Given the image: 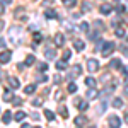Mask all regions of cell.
Returning <instances> with one entry per match:
<instances>
[{"instance_id": "cell-1", "label": "cell", "mask_w": 128, "mask_h": 128, "mask_svg": "<svg viewBox=\"0 0 128 128\" xmlns=\"http://www.w3.org/2000/svg\"><path fill=\"white\" fill-rule=\"evenodd\" d=\"M116 50L114 46V43H111V41H106V43H102V48H101V53H102V56H109L113 51Z\"/></svg>"}, {"instance_id": "cell-2", "label": "cell", "mask_w": 128, "mask_h": 128, "mask_svg": "<svg viewBox=\"0 0 128 128\" xmlns=\"http://www.w3.org/2000/svg\"><path fill=\"white\" fill-rule=\"evenodd\" d=\"M87 68H89V72H98L99 70V62L94 60V58H89L87 60Z\"/></svg>"}, {"instance_id": "cell-3", "label": "cell", "mask_w": 128, "mask_h": 128, "mask_svg": "<svg viewBox=\"0 0 128 128\" xmlns=\"http://www.w3.org/2000/svg\"><path fill=\"white\" fill-rule=\"evenodd\" d=\"M10 56H12V53H10L9 50H5L4 53H0V63H9Z\"/></svg>"}, {"instance_id": "cell-4", "label": "cell", "mask_w": 128, "mask_h": 128, "mask_svg": "<svg viewBox=\"0 0 128 128\" xmlns=\"http://www.w3.org/2000/svg\"><path fill=\"white\" fill-rule=\"evenodd\" d=\"M80 72H82V67H80V65H74V67H72V74H70V79H75V77H79Z\"/></svg>"}, {"instance_id": "cell-5", "label": "cell", "mask_w": 128, "mask_h": 128, "mask_svg": "<svg viewBox=\"0 0 128 128\" xmlns=\"http://www.w3.org/2000/svg\"><path fill=\"white\" fill-rule=\"evenodd\" d=\"M55 44H56V46H63V44H65V36H63L62 32L55 34Z\"/></svg>"}, {"instance_id": "cell-6", "label": "cell", "mask_w": 128, "mask_h": 128, "mask_svg": "<svg viewBox=\"0 0 128 128\" xmlns=\"http://www.w3.org/2000/svg\"><path fill=\"white\" fill-rule=\"evenodd\" d=\"M9 86H10L12 89H16V90H17V89L20 87V82L16 79V77H9Z\"/></svg>"}, {"instance_id": "cell-7", "label": "cell", "mask_w": 128, "mask_h": 128, "mask_svg": "<svg viewBox=\"0 0 128 128\" xmlns=\"http://www.w3.org/2000/svg\"><path fill=\"white\" fill-rule=\"evenodd\" d=\"M113 90H114V86H108L104 90H101V92H99V98H106V96H109Z\"/></svg>"}, {"instance_id": "cell-8", "label": "cell", "mask_w": 128, "mask_h": 128, "mask_svg": "<svg viewBox=\"0 0 128 128\" xmlns=\"http://www.w3.org/2000/svg\"><path fill=\"white\" fill-rule=\"evenodd\" d=\"M109 125H111L113 128H120L121 121H120V118H118V116H111V118H109Z\"/></svg>"}, {"instance_id": "cell-9", "label": "cell", "mask_w": 128, "mask_h": 128, "mask_svg": "<svg viewBox=\"0 0 128 128\" xmlns=\"http://www.w3.org/2000/svg\"><path fill=\"white\" fill-rule=\"evenodd\" d=\"M2 121H4V125H9L10 121H12V113L10 111H5L4 116H2Z\"/></svg>"}, {"instance_id": "cell-10", "label": "cell", "mask_w": 128, "mask_h": 128, "mask_svg": "<svg viewBox=\"0 0 128 128\" xmlns=\"http://www.w3.org/2000/svg\"><path fill=\"white\" fill-rule=\"evenodd\" d=\"M101 14H104V16H106V14H111V10H113V7H111V4H104V5H101Z\"/></svg>"}, {"instance_id": "cell-11", "label": "cell", "mask_w": 128, "mask_h": 128, "mask_svg": "<svg viewBox=\"0 0 128 128\" xmlns=\"http://www.w3.org/2000/svg\"><path fill=\"white\" fill-rule=\"evenodd\" d=\"M109 67H111V68H121V60L120 58H113L111 63H109Z\"/></svg>"}, {"instance_id": "cell-12", "label": "cell", "mask_w": 128, "mask_h": 128, "mask_svg": "<svg viewBox=\"0 0 128 128\" xmlns=\"http://www.w3.org/2000/svg\"><path fill=\"white\" fill-rule=\"evenodd\" d=\"M86 96H87L89 99H94V98H99V92H98V90H94V87H90L87 90V94H86Z\"/></svg>"}, {"instance_id": "cell-13", "label": "cell", "mask_w": 128, "mask_h": 128, "mask_svg": "<svg viewBox=\"0 0 128 128\" xmlns=\"http://www.w3.org/2000/svg\"><path fill=\"white\" fill-rule=\"evenodd\" d=\"M34 90H36V84H31V86H26L24 87V92L26 94H34Z\"/></svg>"}, {"instance_id": "cell-14", "label": "cell", "mask_w": 128, "mask_h": 128, "mask_svg": "<svg viewBox=\"0 0 128 128\" xmlns=\"http://www.w3.org/2000/svg\"><path fill=\"white\" fill-rule=\"evenodd\" d=\"M74 46H75V50H77V51H82V50L86 48V44H84V43H82L80 40H75V43H74Z\"/></svg>"}, {"instance_id": "cell-15", "label": "cell", "mask_w": 128, "mask_h": 128, "mask_svg": "<svg viewBox=\"0 0 128 128\" xmlns=\"http://www.w3.org/2000/svg\"><path fill=\"white\" fill-rule=\"evenodd\" d=\"M44 16H46V19H55V17H56V12H55L53 9H48L46 12H44Z\"/></svg>"}, {"instance_id": "cell-16", "label": "cell", "mask_w": 128, "mask_h": 128, "mask_svg": "<svg viewBox=\"0 0 128 128\" xmlns=\"http://www.w3.org/2000/svg\"><path fill=\"white\" fill-rule=\"evenodd\" d=\"M44 55H46V58H55V56H56V51H55V50H51V48H48L46 50V51H44Z\"/></svg>"}, {"instance_id": "cell-17", "label": "cell", "mask_w": 128, "mask_h": 128, "mask_svg": "<svg viewBox=\"0 0 128 128\" xmlns=\"http://www.w3.org/2000/svg\"><path fill=\"white\" fill-rule=\"evenodd\" d=\"M56 68L58 70H65L67 68V60H60V62H56Z\"/></svg>"}, {"instance_id": "cell-18", "label": "cell", "mask_w": 128, "mask_h": 128, "mask_svg": "<svg viewBox=\"0 0 128 128\" xmlns=\"http://www.w3.org/2000/svg\"><path fill=\"white\" fill-rule=\"evenodd\" d=\"M86 123H87V120L84 118V116H77V118H75V125H77V126H80V125H86Z\"/></svg>"}, {"instance_id": "cell-19", "label": "cell", "mask_w": 128, "mask_h": 128, "mask_svg": "<svg viewBox=\"0 0 128 128\" xmlns=\"http://www.w3.org/2000/svg\"><path fill=\"white\" fill-rule=\"evenodd\" d=\"M113 106L114 108H123V99H120V98L113 99Z\"/></svg>"}, {"instance_id": "cell-20", "label": "cell", "mask_w": 128, "mask_h": 128, "mask_svg": "<svg viewBox=\"0 0 128 128\" xmlns=\"http://www.w3.org/2000/svg\"><path fill=\"white\" fill-rule=\"evenodd\" d=\"M67 90H68L70 94H75V92H77V86H75L74 82H70V84H68V87H67Z\"/></svg>"}, {"instance_id": "cell-21", "label": "cell", "mask_w": 128, "mask_h": 128, "mask_svg": "<svg viewBox=\"0 0 128 128\" xmlns=\"http://www.w3.org/2000/svg\"><path fill=\"white\" fill-rule=\"evenodd\" d=\"M24 118H26V113L24 111H17L16 113V121H22Z\"/></svg>"}, {"instance_id": "cell-22", "label": "cell", "mask_w": 128, "mask_h": 128, "mask_svg": "<svg viewBox=\"0 0 128 128\" xmlns=\"http://www.w3.org/2000/svg\"><path fill=\"white\" fill-rule=\"evenodd\" d=\"M44 116H46V120H50V121H53V120H55L53 111H50V109H44Z\"/></svg>"}, {"instance_id": "cell-23", "label": "cell", "mask_w": 128, "mask_h": 128, "mask_svg": "<svg viewBox=\"0 0 128 128\" xmlns=\"http://www.w3.org/2000/svg\"><path fill=\"white\" fill-rule=\"evenodd\" d=\"M86 84H87L89 87H96V79H92V77H87V79H86Z\"/></svg>"}, {"instance_id": "cell-24", "label": "cell", "mask_w": 128, "mask_h": 128, "mask_svg": "<svg viewBox=\"0 0 128 128\" xmlns=\"http://www.w3.org/2000/svg\"><path fill=\"white\" fill-rule=\"evenodd\" d=\"M87 108H89V102H87V101H80V102H79V109H80V111H86Z\"/></svg>"}, {"instance_id": "cell-25", "label": "cell", "mask_w": 128, "mask_h": 128, "mask_svg": "<svg viewBox=\"0 0 128 128\" xmlns=\"http://www.w3.org/2000/svg\"><path fill=\"white\" fill-rule=\"evenodd\" d=\"M34 62H36V58H34V56H32V55H29V56H28V58H26V62H24V63H26V65H32V63H34Z\"/></svg>"}, {"instance_id": "cell-26", "label": "cell", "mask_w": 128, "mask_h": 128, "mask_svg": "<svg viewBox=\"0 0 128 128\" xmlns=\"http://www.w3.org/2000/svg\"><path fill=\"white\" fill-rule=\"evenodd\" d=\"M90 9H92V7L89 5V2H84V4H82V12H89Z\"/></svg>"}, {"instance_id": "cell-27", "label": "cell", "mask_w": 128, "mask_h": 128, "mask_svg": "<svg viewBox=\"0 0 128 128\" xmlns=\"http://www.w3.org/2000/svg\"><path fill=\"white\" fill-rule=\"evenodd\" d=\"M65 5L67 7H75L77 5V0H65Z\"/></svg>"}, {"instance_id": "cell-28", "label": "cell", "mask_w": 128, "mask_h": 128, "mask_svg": "<svg viewBox=\"0 0 128 128\" xmlns=\"http://www.w3.org/2000/svg\"><path fill=\"white\" fill-rule=\"evenodd\" d=\"M41 104H43V99H41V98L32 99V106H41Z\"/></svg>"}, {"instance_id": "cell-29", "label": "cell", "mask_w": 128, "mask_h": 128, "mask_svg": "<svg viewBox=\"0 0 128 128\" xmlns=\"http://www.w3.org/2000/svg\"><path fill=\"white\" fill-rule=\"evenodd\" d=\"M12 99H14V98H12V94H10L9 90H7V92L4 94V101H7V102H9V101H12Z\"/></svg>"}, {"instance_id": "cell-30", "label": "cell", "mask_w": 128, "mask_h": 128, "mask_svg": "<svg viewBox=\"0 0 128 128\" xmlns=\"http://www.w3.org/2000/svg\"><path fill=\"white\" fill-rule=\"evenodd\" d=\"M60 114H62L63 118H67V116H68V113H67V108H65V106H62V108H60Z\"/></svg>"}, {"instance_id": "cell-31", "label": "cell", "mask_w": 128, "mask_h": 128, "mask_svg": "<svg viewBox=\"0 0 128 128\" xmlns=\"http://www.w3.org/2000/svg\"><path fill=\"white\" fill-rule=\"evenodd\" d=\"M70 58H72V53H70L68 50H65V53H63V60H67V62H68Z\"/></svg>"}, {"instance_id": "cell-32", "label": "cell", "mask_w": 128, "mask_h": 128, "mask_svg": "<svg viewBox=\"0 0 128 128\" xmlns=\"http://www.w3.org/2000/svg\"><path fill=\"white\" fill-rule=\"evenodd\" d=\"M116 36H118V38H123V36H125V31L121 29V28H118V29H116Z\"/></svg>"}, {"instance_id": "cell-33", "label": "cell", "mask_w": 128, "mask_h": 128, "mask_svg": "<svg viewBox=\"0 0 128 128\" xmlns=\"http://www.w3.org/2000/svg\"><path fill=\"white\" fill-rule=\"evenodd\" d=\"M38 68H40V72H44V70H48V65H46V63H40Z\"/></svg>"}, {"instance_id": "cell-34", "label": "cell", "mask_w": 128, "mask_h": 128, "mask_svg": "<svg viewBox=\"0 0 128 128\" xmlns=\"http://www.w3.org/2000/svg\"><path fill=\"white\" fill-rule=\"evenodd\" d=\"M125 10H126V7H125V5H118V7H116V12H118V14H123Z\"/></svg>"}, {"instance_id": "cell-35", "label": "cell", "mask_w": 128, "mask_h": 128, "mask_svg": "<svg viewBox=\"0 0 128 128\" xmlns=\"http://www.w3.org/2000/svg\"><path fill=\"white\" fill-rule=\"evenodd\" d=\"M80 29L87 32V31H89V24H87V22H82V24H80Z\"/></svg>"}, {"instance_id": "cell-36", "label": "cell", "mask_w": 128, "mask_h": 128, "mask_svg": "<svg viewBox=\"0 0 128 128\" xmlns=\"http://www.w3.org/2000/svg\"><path fill=\"white\" fill-rule=\"evenodd\" d=\"M14 104H16V106H20V104H22V101H20L19 98H14Z\"/></svg>"}, {"instance_id": "cell-37", "label": "cell", "mask_w": 128, "mask_h": 128, "mask_svg": "<svg viewBox=\"0 0 128 128\" xmlns=\"http://www.w3.org/2000/svg\"><path fill=\"white\" fill-rule=\"evenodd\" d=\"M38 80H40V82H46V75H38Z\"/></svg>"}, {"instance_id": "cell-38", "label": "cell", "mask_w": 128, "mask_h": 128, "mask_svg": "<svg viewBox=\"0 0 128 128\" xmlns=\"http://www.w3.org/2000/svg\"><path fill=\"white\" fill-rule=\"evenodd\" d=\"M121 51H123L125 56H128V46H121Z\"/></svg>"}, {"instance_id": "cell-39", "label": "cell", "mask_w": 128, "mask_h": 128, "mask_svg": "<svg viewBox=\"0 0 128 128\" xmlns=\"http://www.w3.org/2000/svg\"><path fill=\"white\" fill-rule=\"evenodd\" d=\"M94 26H96V28H99V29H102V28H104V26H102V22H101V20H96V22H94Z\"/></svg>"}, {"instance_id": "cell-40", "label": "cell", "mask_w": 128, "mask_h": 128, "mask_svg": "<svg viewBox=\"0 0 128 128\" xmlns=\"http://www.w3.org/2000/svg\"><path fill=\"white\" fill-rule=\"evenodd\" d=\"M34 41H36V43L41 41V34H40V32H36V34H34Z\"/></svg>"}, {"instance_id": "cell-41", "label": "cell", "mask_w": 128, "mask_h": 128, "mask_svg": "<svg viewBox=\"0 0 128 128\" xmlns=\"http://www.w3.org/2000/svg\"><path fill=\"white\" fill-rule=\"evenodd\" d=\"M121 74H123V77L126 79L128 77V68H121Z\"/></svg>"}, {"instance_id": "cell-42", "label": "cell", "mask_w": 128, "mask_h": 128, "mask_svg": "<svg viewBox=\"0 0 128 128\" xmlns=\"http://www.w3.org/2000/svg\"><path fill=\"white\" fill-rule=\"evenodd\" d=\"M4 48H5V40L0 38V50H4Z\"/></svg>"}, {"instance_id": "cell-43", "label": "cell", "mask_w": 128, "mask_h": 128, "mask_svg": "<svg viewBox=\"0 0 128 128\" xmlns=\"http://www.w3.org/2000/svg\"><path fill=\"white\" fill-rule=\"evenodd\" d=\"M12 0H0V4H4V5H9Z\"/></svg>"}, {"instance_id": "cell-44", "label": "cell", "mask_w": 128, "mask_h": 128, "mask_svg": "<svg viewBox=\"0 0 128 128\" xmlns=\"http://www.w3.org/2000/svg\"><path fill=\"white\" fill-rule=\"evenodd\" d=\"M4 28H5V22H4V20H0V31L4 29Z\"/></svg>"}, {"instance_id": "cell-45", "label": "cell", "mask_w": 128, "mask_h": 128, "mask_svg": "<svg viewBox=\"0 0 128 128\" xmlns=\"http://www.w3.org/2000/svg\"><path fill=\"white\" fill-rule=\"evenodd\" d=\"M44 4H53V0H44Z\"/></svg>"}, {"instance_id": "cell-46", "label": "cell", "mask_w": 128, "mask_h": 128, "mask_svg": "<svg viewBox=\"0 0 128 128\" xmlns=\"http://www.w3.org/2000/svg\"><path fill=\"white\" fill-rule=\"evenodd\" d=\"M125 121H126V123H128V113H126V114H125Z\"/></svg>"}, {"instance_id": "cell-47", "label": "cell", "mask_w": 128, "mask_h": 128, "mask_svg": "<svg viewBox=\"0 0 128 128\" xmlns=\"http://www.w3.org/2000/svg\"><path fill=\"white\" fill-rule=\"evenodd\" d=\"M125 22H126V24H128V16H125Z\"/></svg>"}, {"instance_id": "cell-48", "label": "cell", "mask_w": 128, "mask_h": 128, "mask_svg": "<svg viewBox=\"0 0 128 128\" xmlns=\"http://www.w3.org/2000/svg\"><path fill=\"white\" fill-rule=\"evenodd\" d=\"M0 12H4V9H2V7H0Z\"/></svg>"}, {"instance_id": "cell-49", "label": "cell", "mask_w": 128, "mask_h": 128, "mask_svg": "<svg viewBox=\"0 0 128 128\" xmlns=\"http://www.w3.org/2000/svg\"><path fill=\"white\" fill-rule=\"evenodd\" d=\"M114 2H120V0H114Z\"/></svg>"}, {"instance_id": "cell-50", "label": "cell", "mask_w": 128, "mask_h": 128, "mask_svg": "<svg viewBox=\"0 0 128 128\" xmlns=\"http://www.w3.org/2000/svg\"><path fill=\"white\" fill-rule=\"evenodd\" d=\"M126 40H128V38H126Z\"/></svg>"}]
</instances>
